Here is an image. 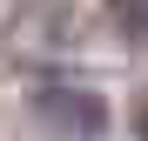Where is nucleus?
Wrapping results in <instances>:
<instances>
[{
	"label": "nucleus",
	"mask_w": 148,
	"mask_h": 141,
	"mask_svg": "<svg viewBox=\"0 0 148 141\" xmlns=\"http://www.w3.org/2000/svg\"><path fill=\"white\" fill-rule=\"evenodd\" d=\"M40 114H47L54 128H67L74 141H94L101 121H108L101 94H88V87H47V94H40Z\"/></svg>",
	"instance_id": "nucleus-1"
},
{
	"label": "nucleus",
	"mask_w": 148,
	"mask_h": 141,
	"mask_svg": "<svg viewBox=\"0 0 148 141\" xmlns=\"http://www.w3.org/2000/svg\"><path fill=\"white\" fill-rule=\"evenodd\" d=\"M108 20L128 40H148V0H108Z\"/></svg>",
	"instance_id": "nucleus-2"
},
{
	"label": "nucleus",
	"mask_w": 148,
	"mask_h": 141,
	"mask_svg": "<svg viewBox=\"0 0 148 141\" xmlns=\"http://www.w3.org/2000/svg\"><path fill=\"white\" fill-rule=\"evenodd\" d=\"M135 128H141V141H148V108H141V121H135Z\"/></svg>",
	"instance_id": "nucleus-3"
}]
</instances>
